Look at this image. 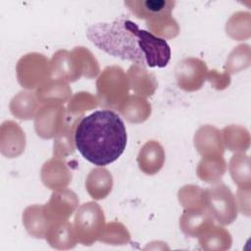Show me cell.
<instances>
[{
	"label": "cell",
	"instance_id": "obj_34",
	"mask_svg": "<svg viewBox=\"0 0 251 251\" xmlns=\"http://www.w3.org/2000/svg\"><path fill=\"white\" fill-rule=\"evenodd\" d=\"M98 105L97 97H94L91 93L78 92L70 99L67 112L75 116H81L83 112L96 108Z\"/></svg>",
	"mask_w": 251,
	"mask_h": 251
},
{
	"label": "cell",
	"instance_id": "obj_16",
	"mask_svg": "<svg viewBox=\"0 0 251 251\" xmlns=\"http://www.w3.org/2000/svg\"><path fill=\"white\" fill-rule=\"evenodd\" d=\"M125 5L138 19L148 21L162 14L172 13L176 1L171 0H126Z\"/></svg>",
	"mask_w": 251,
	"mask_h": 251
},
{
	"label": "cell",
	"instance_id": "obj_30",
	"mask_svg": "<svg viewBox=\"0 0 251 251\" xmlns=\"http://www.w3.org/2000/svg\"><path fill=\"white\" fill-rule=\"evenodd\" d=\"M228 170L238 187L250 188V163L247 155L243 152L233 155L229 161Z\"/></svg>",
	"mask_w": 251,
	"mask_h": 251
},
{
	"label": "cell",
	"instance_id": "obj_33",
	"mask_svg": "<svg viewBox=\"0 0 251 251\" xmlns=\"http://www.w3.org/2000/svg\"><path fill=\"white\" fill-rule=\"evenodd\" d=\"M72 52L76 59L81 76H85L86 78H93L99 74L100 68L98 62L88 49L82 46H78L74 48Z\"/></svg>",
	"mask_w": 251,
	"mask_h": 251
},
{
	"label": "cell",
	"instance_id": "obj_23",
	"mask_svg": "<svg viewBox=\"0 0 251 251\" xmlns=\"http://www.w3.org/2000/svg\"><path fill=\"white\" fill-rule=\"evenodd\" d=\"M46 241L56 249L74 248L78 242L74 225L68 221H64L53 225L46 233Z\"/></svg>",
	"mask_w": 251,
	"mask_h": 251
},
{
	"label": "cell",
	"instance_id": "obj_13",
	"mask_svg": "<svg viewBox=\"0 0 251 251\" xmlns=\"http://www.w3.org/2000/svg\"><path fill=\"white\" fill-rule=\"evenodd\" d=\"M194 145L200 155L223 156L225 146L221 131L213 126L206 125L198 128L194 135Z\"/></svg>",
	"mask_w": 251,
	"mask_h": 251
},
{
	"label": "cell",
	"instance_id": "obj_37",
	"mask_svg": "<svg viewBox=\"0 0 251 251\" xmlns=\"http://www.w3.org/2000/svg\"><path fill=\"white\" fill-rule=\"evenodd\" d=\"M249 195H250V188H242L238 187L236 198L238 200V204H236L241 211V213L249 216Z\"/></svg>",
	"mask_w": 251,
	"mask_h": 251
},
{
	"label": "cell",
	"instance_id": "obj_31",
	"mask_svg": "<svg viewBox=\"0 0 251 251\" xmlns=\"http://www.w3.org/2000/svg\"><path fill=\"white\" fill-rule=\"evenodd\" d=\"M177 196L184 209H206V192L200 186L184 185L178 190Z\"/></svg>",
	"mask_w": 251,
	"mask_h": 251
},
{
	"label": "cell",
	"instance_id": "obj_20",
	"mask_svg": "<svg viewBox=\"0 0 251 251\" xmlns=\"http://www.w3.org/2000/svg\"><path fill=\"white\" fill-rule=\"evenodd\" d=\"M23 224L26 231L36 238H45L47 231L52 226L45 215L43 205L26 207L23 213Z\"/></svg>",
	"mask_w": 251,
	"mask_h": 251
},
{
	"label": "cell",
	"instance_id": "obj_21",
	"mask_svg": "<svg viewBox=\"0 0 251 251\" xmlns=\"http://www.w3.org/2000/svg\"><path fill=\"white\" fill-rule=\"evenodd\" d=\"M85 187L93 199H104L112 190L113 176L105 168L98 167L92 169L86 176Z\"/></svg>",
	"mask_w": 251,
	"mask_h": 251
},
{
	"label": "cell",
	"instance_id": "obj_17",
	"mask_svg": "<svg viewBox=\"0 0 251 251\" xmlns=\"http://www.w3.org/2000/svg\"><path fill=\"white\" fill-rule=\"evenodd\" d=\"M79 116H75L67 112L66 119L60 131L54 140V157L65 158L75 151V132L78 124Z\"/></svg>",
	"mask_w": 251,
	"mask_h": 251
},
{
	"label": "cell",
	"instance_id": "obj_3",
	"mask_svg": "<svg viewBox=\"0 0 251 251\" xmlns=\"http://www.w3.org/2000/svg\"><path fill=\"white\" fill-rule=\"evenodd\" d=\"M98 104L119 110L128 97V80L121 67L110 66L103 70L96 81Z\"/></svg>",
	"mask_w": 251,
	"mask_h": 251
},
{
	"label": "cell",
	"instance_id": "obj_35",
	"mask_svg": "<svg viewBox=\"0 0 251 251\" xmlns=\"http://www.w3.org/2000/svg\"><path fill=\"white\" fill-rule=\"evenodd\" d=\"M250 63V48L249 45L241 44L232 50L229 54L226 69V72L230 74H235L242 69H245L249 66Z\"/></svg>",
	"mask_w": 251,
	"mask_h": 251
},
{
	"label": "cell",
	"instance_id": "obj_28",
	"mask_svg": "<svg viewBox=\"0 0 251 251\" xmlns=\"http://www.w3.org/2000/svg\"><path fill=\"white\" fill-rule=\"evenodd\" d=\"M150 32L163 39L175 38L179 33V26L173 18L172 13L162 14L146 21Z\"/></svg>",
	"mask_w": 251,
	"mask_h": 251
},
{
	"label": "cell",
	"instance_id": "obj_7",
	"mask_svg": "<svg viewBox=\"0 0 251 251\" xmlns=\"http://www.w3.org/2000/svg\"><path fill=\"white\" fill-rule=\"evenodd\" d=\"M208 68L198 58H185L179 61L175 70L178 86L185 91H195L202 87L208 76Z\"/></svg>",
	"mask_w": 251,
	"mask_h": 251
},
{
	"label": "cell",
	"instance_id": "obj_6",
	"mask_svg": "<svg viewBox=\"0 0 251 251\" xmlns=\"http://www.w3.org/2000/svg\"><path fill=\"white\" fill-rule=\"evenodd\" d=\"M206 192V209L222 225L231 224L237 217L235 197L230 189L224 183H218Z\"/></svg>",
	"mask_w": 251,
	"mask_h": 251
},
{
	"label": "cell",
	"instance_id": "obj_36",
	"mask_svg": "<svg viewBox=\"0 0 251 251\" xmlns=\"http://www.w3.org/2000/svg\"><path fill=\"white\" fill-rule=\"evenodd\" d=\"M130 236L126 226L117 222H112L105 226L99 238L100 241L109 244H126L129 241Z\"/></svg>",
	"mask_w": 251,
	"mask_h": 251
},
{
	"label": "cell",
	"instance_id": "obj_5",
	"mask_svg": "<svg viewBox=\"0 0 251 251\" xmlns=\"http://www.w3.org/2000/svg\"><path fill=\"white\" fill-rule=\"evenodd\" d=\"M16 74L24 88L38 89L52 78L51 62L42 54L28 53L18 61Z\"/></svg>",
	"mask_w": 251,
	"mask_h": 251
},
{
	"label": "cell",
	"instance_id": "obj_2",
	"mask_svg": "<svg viewBox=\"0 0 251 251\" xmlns=\"http://www.w3.org/2000/svg\"><path fill=\"white\" fill-rule=\"evenodd\" d=\"M139 30L135 23L121 17L111 23L91 25L86 30V36L97 48L107 54L145 67Z\"/></svg>",
	"mask_w": 251,
	"mask_h": 251
},
{
	"label": "cell",
	"instance_id": "obj_8",
	"mask_svg": "<svg viewBox=\"0 0 251 251\" xmlns=\"http://www.w3.org/2000/svg\"><path fill=\"white\" fill-rule=\"evenodd\" d=\"M67 109L62 104H43L40 106L34 121L38 136L49 139L60 131L66 119Z\"/></svg>",
	"mask_w": 251,
	"mask_h": 251
},
{
	"label": "cell",
	"instance_id": "obj_25",
	"mask_svg": "<svg viewBox=\"0 0 251 251\" xmlns=\"http://www.w3.org/2000/svg\"><path fill=\"white\" fill-rule=\"evenodd\" d=\"M121 115L129 123L139 124L145 122L151 115V105L139 95H128L119 109Z\"/></svg>",
	"mask_w": 251,
	"mask_h": 251
},
{
	"label": "cell",
	"instance_id": "obj_10",
	"mask_svg": "<svg viewBox=\"0 0 251 251\" xmlns=\"http://www.w3.org/2000/svg\"><path fill=\"white\" fill-rule=\"evenodd\" d=\"M139 34L146 66L150 68H165L171 60V48L168 42L150 31L141 28Z\"/></svg>",
	"mask_w": 251,
	"mask_h": 251
},
{
	"label": "cell",
	"instance_id": "obj_26",
	"mask_svg": "<svg viewBox=\"0 0 251 251\" xmlns=\"http://www.w3.org/2000/svg\"><path fill=\"white\" fill-rule=\"evenodd\" d=\"M226 170V164L223 156L211 155L202 157L197 166V176L200 179L208 183L220 181Z\"/></svg>",
	"mask_w": 251,
	"mask_h": 251
},
{
	"label": "cell",
	"instance_id": "obj_14",
	"mask_svg": "<svg viewBox=\"0 0 251 251\" xmlns=\"http://www.w3.org/2000/svg\"><path fill=\"white\" fill-rule=\"evenodd\" d=\"M214 225V218L207 209H185L179 219V226L186 236L198 237Z\"/></svg>",
	"mask_w": 251,
	"mask_h": 251
},
{
	"label": "cell",
	"instance_id": "obj_12",
	"mask_svg": "<svg viewBox=\"0 0 251 251\" xmlns=\"http://www.w3.org/2000/svg\"><path fill=\"white\" fill-rule=\"evenodd\" d=\"M40 177L43 184L52 190L66 188L72 180V172L63 159L53 157L45 162L41 168Z\"/></svg>",
	"mask_w": 251,
	"mask_h": 251
},
{
	"label": "cell",
	"instance_id": "obj_15",
	"mask_svg": "<svg viewBox=\"0 0 251 251\" xmlns=\"http://www.w3.org/2000/svg\"><path fill=\"white\" fill-rule=\"evenodd\" d=\"M50 62L52 78L73 82L81 76L77 62L72 51L59 50L54 54Z\"/></svg>",
	"mask_w": 251,
	"mask_h": 251
},
{
	"label": "cell",
	"instance_id": "obj_29",
	"mask_svg": "<svg viewBox=\"0 0 251 251\" xmlns=\"http://www.w3.org/2000/svg\"><path fill=\"white\" fill-rule=\"evenodd\" d=\"M224 146L234 152H243L249 147V132L242 126L230 125L226 126L222 131Z\"/></svg>",
	"mask_w": 251,
	"mask_h": 251
},
{
	"label": "cell",
	"instance_id": "obj_9",
	"mask_svg": "<svg viewBox=\"0 0 251 251\" xmlns=\"http://www.w3.org/2000/svg\"><path fill=\"white\" fill-rule=\"evenodd\" d=\"M77 206L78 198L76 194L67 188L54 190L49 201L43 205L45 215L52 226L68 221Z\"/></svg>",
	"mask_w": 251,
	"mask_h": 251
},
{
	"label": "cell",
	"instance_id": "obj_27",
	"mask_svg": "<svg viewBox=\"0 0 251 251\" xmlns=\"http://www.w3.org/2000/svg\"><path fill=\"white\" fill-rule=\"evenodd\" d=\"M201 247L205 250H226L231 245L229 232L223 226L212 225L198 236Z\"/></svg>",
	"mask_w": 251,
	"mask_h": 251
},
{
	"label": "cell",
	"instance_id": "obj_32",
	"mask_svg": "<svg viewBox=\"0 0 251 251\" xmlns=\"http://www.w3.org/2000/svg\"><path fill=\"white\" fill-rule=\"evenodd\" d=\"M250 14L236 12L226 22V33L234 40H243L250 35Z\"/></svg>",
	"mask_w": 251,
	"mask_h": 251
},
{
	"label": "cell",
	"instance_id": "obj_4",
	"mask_svg": "<svg viewBox=\"0 0 251 251\" xmlns=\"http://www.w3.org/2000/svg\"><path fill=\"white\" fill-rule=\"evenodd\" d=\"M105 227V216L96 202L82 204L76 211L74 229L77 241L83 245H91L99 240Z\"/></svg>",
	"mask_w": 251,
	"mask_h": 251
},
{
	"label": "cell",
	"instance_id": "obj_19",
	"mask_svg": "<svg viewBox=\"0 0 251 251\" xmlns=\"http://www.w3.org/2000/svg\"><path fill=\"white\" fill-rule=\"evenodd\" d=\"M128 85L136 95L141 97L151 96L157 88V80L153 74L149 73L145 67L132 65L126 73Z\"/></svg>",
	"mask_w": 251,
	"mask_h": 251
},
{
	"label": "cell",
	"instance_id": "obj_24",
	"mask_svg": "<svg viewBox=\"0 0 251 251\" xmlns=\"http://www.w3.org/2000/svg\"><path fill=\"white\" fill-rule=\"evenodd\" d=\"M9 107L14 117L21 120H30L35 118L40 108V103L36 93L21 91L13 97Z\"/></svg>",
	"mask_w": 251,
	"mask_h": 251
},
{
	"label": "cell",
	"instance_id": "obj_11",
	"mask_svg": "<svg viewBox=\"0 0 251 251\" xmlns=\"http://www.w3.org/2000/svg\"><path fill=\"white\" fill-rule=\"evenodd\" d=\"M25 147V135L21 126L13 121H6L0 128V149L7 158L20 156Z\"/></svg>",
	"mask_w": 251,
	"mask_h": 251
},
{
	"label": "cell",
	"instance_id": "obj_22",
	"mask_svg": "<svg viewBox=\"0 0 251 251\" xmlns=\"http://www.w3.org/2000/svg\"><path fill=\"white\" fill-rule=\"evenodd\" d=\"M40 106L43 104H64L72 98V89L67 81L49 80L35 92Z\"/></svg>",
	"mask_w": 251,
	"mask_h": 251
},
{
	"label": "cell",
	"instance_id": "obj_18",
	"mask_svg": "<svg viewBox=\"0 0 251 251\" xmlns=\"http://www.w3.org/2000/svg\"><path fill=\"white\" fill-rule=\"evenodd\" d=\"M165 163V151L163 146L155 140L147 141L137 155L139 169L146 175H155Z\"/></svg>",
	"mask_w": 251,
	"mask_h": 251
},
{
	"label": "cell",
	"instance_id": "obj_1",
	"mask_svg": "<svg viewBox=\"0 0 251 251\" xmlns=\"http://www.w3.org/2000/svg\"><path fill=\"white\" fill-rule=\"evenodd\" d=\"M127 134L122 118L104 109L83 117L75 132V147L88 162L98 167L115 162L125 151Z\"/></svg>",
	"mask_w": 251,
	"mask_h": 251
}]
</instances>
